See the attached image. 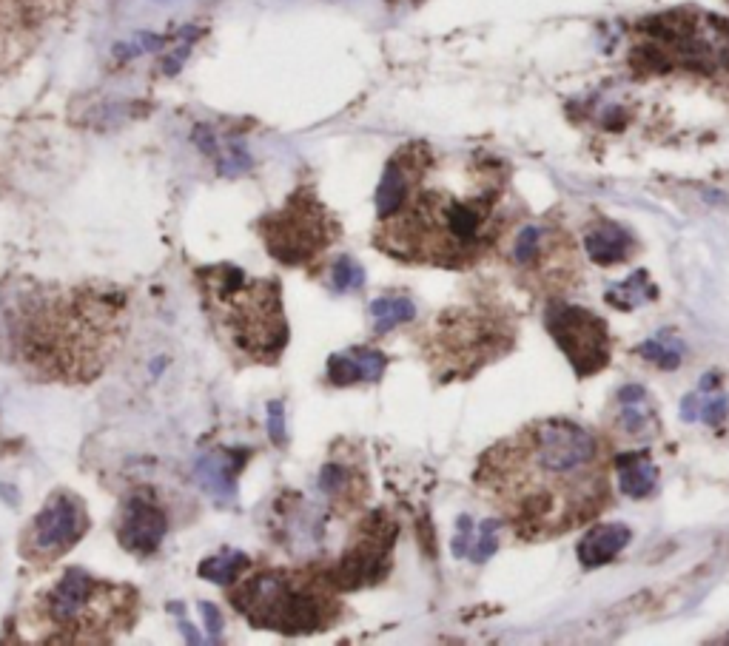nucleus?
<instances>
[{
  "instance_id": "20e7f679",
  "label": "nucleus",
  "mask_w": 729,
  "mask_h": 646,
  "mask_svg": "<svg viewBox=\"0 0 729 646\" xmlns=\"http://www.w3.org/2000/svg\"><path fill=\"white\" fill-rule=\"evenodd\" d=\"M137 595L129 587L66 570L35 604V618L55 641H109L134 624Z\"/></svg>"
},
{
  "instance_id": "f3484780",
  "label": "nucleus",
  "mask_w": 729,
  "mask_h": 646,
  "mask_svg": "<svg viewBox=\"0 0 729 646\" xmlns=\"http://www.w3.org/2000/svg\"><path fill=\"white\" fill-rule=\"evenodd\" d=\"M618 425L627 436H647L653 433L655 413L650 402H647V393L638 385H627V388L618 390Z\"/></svg>"
},
{
  "instance_id": "1a4fd4ad",
  "label": "nucleus",
  "mask_w": 729,
  "mask_h": 646,
  "mask_svg": "<svg viewBox=\"0 0 729 646\" xmlns=\"http://www.w3.org/2000/svg\"><path fill=\"white\" fill-rule=\"evenodd\" d=\"M89 530V516L83 501L72 493H52L29 530L23 533V555L29 561L49 564L66 555Z\"/></svg>"
},
{
  "instance_id": "f03ea898",
  "label": "nucleus",
  "mask_w": 729,
  "mask_h": 646,
  "mask_svg": "<svg viewBox=\"0 0 729 646\" xmlns=\"http://www.w3.org/2000/svg\"><path fill=\"white\" fill-rule=\"evenodd\" d=\"M405 157L408 194L391 217L379 220V248L405 262L465 265L496 234L505 194L499 171L473 163L462 174H442L425 146H408Z\"/></svg>"
},
{
  "instance_id": "412c9836",
  "label": "nucleus",
  "mask_w": 729,
  "mask_h": 646,
  "mask_svg": "<svg viewBox=\"0 0 729 646\" xmlns=\"http://www.w3.org/2000/svg\"><path fill=\"white\" fill-rule=\"evenodd\" d=\"M638 356H644L647 362H653L658 368L675 370L684 359V345L673 333H658V336L638 345Z\"/></svg>"
},
{
  "instance_id": "f8f14e48",
  "label": "nucleus",
  "mask_w": 729,
  "mask_h": 646,
  "mask_svg": "<svg viewBox=\"0 0 729 646\" xmlns=\"http://www.w3.org/2000/svg\"><path fill=\"white\" fill-rule=\"evenodd\" d=\"M388 368L385 353L374 348H351L345 353H334L328 359V382L337 388L359 385V382H379Z\"/></svg>"
},
{
  "instance_id": "4be33fe9",
  "label": "nucleus",
  "mask_w": 729,
  "mask_h": 646,
  "mask_svg": "<svg viewBox=\"0 0 729 646\" xmlns=\"http://www.w3.org/2000/svg\"><path fill=\"white\" fill-rule=\"evenodd\" d=\"M248 567V558L243 553H234V550H225L217 558H208L200 564V578H206L217 587H231L240 573Z\"/></svg>"
},
{
  "instance_id": "a878e982",
  "label": "nucleus",
  "mask_w": 729,
  "mask_h": 646,
  "mask_svg": "<svg viewBox=\"0 0 729 646\" xmlns=\"http://www.w3.org/2000/svg\"><path fill=\"white\" fill-rule=\"evenodd\" d=\"M473 533H476V524L470 521V516L459 518V533L453 538V555H456V558H468Z\"/></svg>"
},
{
  "instance_id": "aec40b11",
  "label": "nucleus",
  "mask_w": 729,
  "mask_h": 646,
  "mask_svg": "<svg viewBox=\"0 0 729 646\" xmlns=\"http://www.w3.org/2000/svg\"><path fill=\"white\" fill-rule=\"evenodd\" d=\"M319 490L334 501H345L348 507H354L356 493V473L351 467L339 462H328L319 473Z\"/></svg>"
},
{
  "instance_id": "6ab92c4d",
  "label": "nucleus",
  "mask_w": 729,
  "mask_h": 646,
  "mask_svg": "<svg viewBox=\"0 0 729 646\" xmlns=\"http://www.w3.org/2000/svg\"><path fill=\"white\" fill-rule=\"evenodd\" d=\"M655 294L658 291H655V285L647 277V271H636V274H630V277L624 279L621 285L607 291V302L613 308H618V311H636L641 305L653 302Z\"/></svg>"
},
{
  "instance_id": "7ed1b4c3",
  "label": "nucleus",
  "mask_w": 729,
  "mask_h": 646,
  "mask_svg": "<svg viewBox=\"0 0 729 646\" xmlns=\"http://www.w3.org/2000/svg\"><path fill=\"white\" fill-rule=\"evenodd\" d=\"M197 285L214 333L248 362H277L288 345L280 282L257 279L237 265H208Z\"/></svg>"
},
{
  "instance_id": "423d86ee",
  "label": "nucleus",
  "mask_w": 729,
  "mask_h": 646,
  "mask_svg": "<svg viewBox=\"0 0 729 646\" xmlns=\"http://www.w3.org/2000/svg\"><path fill=\"white\" fill-rule=\"evenodd\" d=\"M638 55L655 66H684L712 72L729 63V26L712 15L673 12L641 26Z\"/></svg>"
},
{
  "instance_id": "6e6552de",
  "label": "nucleus",
  "mask_w": 729,
  "mask_h": 646,
  "mask_svg": "<svg viewBox=\"0 0 729 646\" xmlns=\"http://www.w3.org/2000/svg\"><path fill=\"white\" fill-rule=\"evenodd\" d=\"M544 325L579 376H590L607 368L610 333L599 316L584 311L579 305L553 302L544 314Z\"/></svg>"
},
{
  "instance_id": "393cba45",
  "label": "nucleus",
  "mask_w": 729,
  "mask_h": 646,
  "mask_svg": "<svg viewBox=\"0 0 729 646\" xmlns=\"http://www.w3.org/2000/svg\"><path fill=\"white\" fill-rule=\"evenodd\" d=\"M365 285V268L351 257H339L334 265H331V288L337 294H345V291H359Z\"/></svg>"
},
{
  "instance_id": "cd10ccee",
  "label": "nucleus",
  "mask_w": 729,
  "mask_h": 646,
  "mask_svg": "<svg viewBox=\"0 0 729 646\" xmlns=\"http://www.w3.org/2000/svg\"><path fill=\"white\" fill-rule=\"evenodd\" d=\"M200 610L206 615V624H208V632H211V638H217L220 635V629H223V618H220V612L214 610L211 604H200Z\"/></svg>"
},
{
  "instance_id": "dca6fc26",
  "label": "nucleus",
  "mask_w": 729,
  "mask_h": 646,
  "mask_svg": "<svg viewBox=\"0 0 729 646\" xmlns=\"http://www.w3.org/2000/svg\"><path fill=\"white\" fill-rule=\"evenodd\" d=\"M616 473H618V490L630 499H644L650 496L658 484V467L650 462V456L644 450H633V453H618L616 456Z\"/></svg>"
},
{
  "instance_id": "9b49d317",
  "label": "nucleus",
  "mask_w": 729,
  "mask_h": 646,
  "mask_svg": "<svg viewBox=\"0 0 729 646\" xmlns=\"http://www.w3.org/2000/svg\"><path fill=\"white\" fill-rule=\"evenodd\" d=\"M166 533H169V518L160 510L157 501L143 493L126 501L120 524H117V538L129 553L146 558L163 544Z\"/></svg>"
},
{
  "instance_id": "ddd939ff",
  "label": "nucleus",
  "mask_w": 729,
  "mask_h": 646,
  "mask_svg": "<svg viewBox=\"0 0 729 646\" xmlns=\"http://www.w3.org/2000/svg\"><path fill=\"white\" fill-rule=\"evenodd\" d=\"M243 462L228 450H211L203 453L194 464V479L206 490L211 499L231 501L237 496V476Z\"/></svg>"
},
{
  "instance_id": "2eb2a0df",
  "label": "nucleus",
  "mask_w": 729,
  "mask_h": 646,
  "mask_svg": "<svg viewBox=\"0 0 729 646\" xmlns=\"http://www.w3.org/2000/svg\"><path fill=\"white\" fill-rule=\"evenodd\" d=\"M633 533L624 527V524H596L587 536L579 541V561L581 567L587 570H596V567H604L616 558L627 544H630Z\"/></svg>"
},
{
  "instance_id": "5701e85b",
  "label": "nucleus",
  "mask_w": 729,
  "mask_h": 646,
  "mask_svg": "<svg viewBox=\"0 0 729 646\" xmlns=\"http://www.w3.org/2000/svg\"><path fill=\"white\" fill-rule=\"evenodd\" d=\"M544 254V228L539 225H524L522 231L516 234V242H513V262L519 268H530L536 265L539 257Z\"/></svg>"
},
{
  "instance_id": "c85d7f7f",
  "label": "nucleus",
  "mask_w": 729,
  "mask_h": 646,
  "mask_svg": "<svg viewBox=\"0 0 729 646\" xmlns=\"http://www.w3.org/2000/svg\"><path fill=\"white\" fill-rule=\"evenodd\" d=\"M157 3H177V0H157Z\"/></svg>"
},
{
  "instance_id": "9d476101",
  "label": "nucleus",
  "mask_w": 729,
  "mask_h": 646,
  "mask_svg": "<svg viewBox=\"0 0 729 646\" xmlns=\"http://www.w3.org/2000/svg\"><path fill=\"white\" fill-rule=\"evenodd\" d=\"M396 541V524L391 518L371 516L351 541L348 553L339 558L337 570L328 575V584L339 590H359L376 584L391 567V550Z\"/></svg>"
},
{
  "instance_id": "f257e3e1",
  "label": "nucleus",
  "mask_w": 729,
  "mask_h": 646,
  "mask_svg": "<svg viewBox=\"0 0 729 646\" xmlns=\"http://www.w3.org/2000/svg\"><path fill=\"white\" fill-rule=\"evenodd\" d=\"M476 484L524 538L576 530L607 501V470L590 430L567 419L524 427L490 447Z\"/></svg>"
},
{
  "instance_id": "a211bd4d",
  "label": "nucleus",
  "mask_w": 729,
  "mask_h": 646,
  "mask_svg": "<svg viewBox=\"0 0 729 646\" xmlns=\"http://www.w3.org/2000/svg\"><path fill=\"white\" fill-rule=\"evenodd\" d=\"M368 311H371V319H374L376 336H385V333L393 331V328L411 322L413 316H416V305H413L408 296L388 294L374 299Z\"/></svg>"
},
{
  "instance_id": "4468645a",
  "label": "nucleus",
  "mask_w": 729,
  "mask_h": 646,
  "mask_svg": "<svg viewBox=\"0 0 729 646\" xmlns=\"http://www.w3.org/2000/svg\"><path fill=\"white\" fill-rule=\"evenodd\" d=\"M584 248H587V254H590V259L596 265H618V262H627L633 257L636 240H633V234L624 225L601 220L593 222L584 231Z\"/></svg>"
},
{
  "instance_id": "0eeeda50",
  "label": "nucleus",
  "mask_w": 729,
  "mask_h": 646,
  "mask_svg": "<svg viewBox=\"0 0 729 646\" xmlns=\"http://www.w3.org/2000/svg\"><path fill=\"white\" fill-rule=\"evenodd\" d=\"M260 234L271 257L297 268L311 265L328 245H334L339 225L334 214L308 188H302L280 211L260 220Z\"/></svg>"
},
{
  "instance_id": "bb28decb",
  "label": "nucleus",
  "mask_w": 729,
  "mask_h": 646,
  "mask_svg": "<svg viewBox=\"0 0 729 646\" xmlns=\"http://www.w3.org/2000/svg\"><path fill=\"white\" fill-rule=\"evenodd\" d=\"M268 433L277 444L285 442V419H282L280 402H271L268 405Z\"/></svg>"
},
{
  "instance_id": "39448f33",
  "label": "nucleus",
  "mask_w": 729,
  "mask_h": 646,
  "mask_svg": "<svg viewBox=\"0 0 729 646\" xmlns=\"http://www.w3.org/2000/svg\"><path fill=\"white\" fill-rule=\"evenodd\" d=\"M234 607L260 629L280 635H314L331 627L337 601L328 584L308 573L262 570L234 581Z\"/></svg>"
},
{
  "instance_id": "b1692460",
  "label": "nucleus",
  "mask_w": 729,
  "mask_h": 646,
  "mask_svg": "<svg viewBox=\"0 0 729 646\" xmlns=\"http://www.w3.org/2000/svg\"><path fill=\"white\" fill-rule=\"evenodd\" d=\"M499 527H502V518H487L476 527L468 550V558L473 564H485L487 558L499 550Z\"/></svg>"
}]
</instances>
